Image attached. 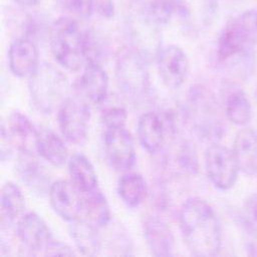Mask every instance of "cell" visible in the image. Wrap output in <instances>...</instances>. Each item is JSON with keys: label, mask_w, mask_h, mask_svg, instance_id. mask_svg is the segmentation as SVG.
<instances>
[{"label": "cell", "mask_w": 257, "mask_h": 257, "mask_svg": "<svg viewBox=\"0 0 257 257\" xmlns=\"http://www.w3.org/2000/svg\"><path fill=\"white\" fill-rule=\"evenodd\" d=\"M184 242L194 256L217 255L221 248V228L213 208L203 199L186 200L179 212Z\"/></svg>", "instance_id": "obj_1"}, {"label": "cell", "mask_w": 257, "mask_h": 257, "mask_svg": "<svg viewBox=\"0 0 257 257\" xmlns=\"http://www.w3.org/2000/svg\"><path fill=\"white\" fill-rule=\"evenodd\" d=\"M49 44L56 62L67 70H79L88 59L89 36L70 16L59 17L52 23Z\"/></svg>", "instance_id": "obj_2"}, {"label": "cell", "mask_w": 257, "mask_h": 257, "mask_svg": "<svg viewBox=\"0 0 257 257\" xmlns=\"http://www.w3.org/2000/svg\"><path fill=\"white\" fill-rule=\"evenodd\" d=\"M257 42V12L244 11L222 28L217 40V57L226 62L248 55Z\"/></svg>", "instance_id": "obj_3"}, {"label": "cell", "mask_w": 257, "mask_h": 257, "mask_svg": "<svg viewBox=\"0 0 257 257\" xmlns=\"http://www.w3.org/2000/svg\"><path fill=\"white\" fill-rule=\"evenodd\" d=\"M28 86L34 106L43 113L58 109L69 96L66 76L49 63L37 67L29 77Z\"/></svg>", "instance_id": "obj_4"}, {"label": "cell", "mask_w": 257, "mask_h": 257, "mask_svg": "<svg viewBox=\"0 0 257 257\" xmlns=\"http://www.w3.org/2000/svg\"><path fill=\"white\" fill-rule=\"evenodd\" d=\"M57 119L63 138L71 144L82 145L88 134L89 102L77 93L68 96L58 108Z\"/></svg>", "instance_id": "obj_5"}, {"label": "cell", "mask_w": 257, "mask_h": 257, "mask_svg": "<svg viewBox=\"0 0 257 257\" xmlns=\"http://www.w3.org/2000/svg\"><path fill=\"white\" fill-rule=\"evenodd\" d=\"M205 168L212 184L220 190L231 189L240 172L233 150L212 144L205 152Z\"/></svg>", "instance_id": "obj_6"}, {"label": "cell", "mask_w": 257, "mask_h": 257, "mask_svg": "<svg viewBox=\"0 0 257 257\" xmlns=\"http://www.w3.org/2000/svg\"><path fill=\"white\" fill-rule=\"evenodd\" d=\"M104 154L116 171L127 172L136 163V149L132 135L125 126L107 127L103 135Z\"/></svg>", "instance_id": "obj_7"}, {"label": "cell", "mask_w": 257, "mask_h": 257, "mask_svg": "<svg viewBox=\"0 0 257 257\" xmlns=\"http://www.w3.org/2000/svg\"><path fill=\"white\" fill-rule=\"evenodd\" d=\"M48 195L53 211L61 219L72 222L81 217L83 194L71 181L58 180L52 183Z\"/></svg>", "instance_id": "obj_8"}, {"label": "cell", "mask_w": 257, "mask_h": 257, "mask_svg": "<svg viewBox=\"0 0 257 257\" xmlns=\"http://www.w3.org/2000/svg\"><path fill=\"white\" fill-rule=\"evenodd\" d=\"M74 83V91L89 103H102L108 92V76L97 60L88 59Z\"/></svg>", "instance_id": "obj_9"}, {"label": "cell", "mask_w": 257, "mask_h": 257, "mask_svg": "<svg viewBox=\"0 0 257 257\" xmlns=\"http://www.w3.org/2000/svg\"><path fill=\"white\" fill-rule=\"evenodd\" d=\"M189 59L185 51L174 44L161 49L158 56V69L163 82L172 89L183 85L189 73Z\"/></svg>", "instance_id": "obj_10"}, {"label": "cell", "mask_w": 257, "mask_h": 257, "mask_svg": "<svg viewBox=\"0 0 257 257\" xmlns=\"http://www.w3.org/2000/svg\"><path fill=\"white\" fill-rule=\"evenodd\" d=\"M16 235L22 246L31 253L44 252L52 239L47 224L34 212L24 214L16 222Z\"/></svg>", "instance_id": "obj_11"}, {"label": "cell", "mask_w": 257, "mask_h": 257, "mask_svg": "<svg viewBox=\"0 0 257 257\" xmlns=\"http://www.w3.org/2000/svg\"><path fill=\"white\" fill-rule=\"evenodd\" d=\"M15 170L19 179L34 194L40 196L49 192L48 175L32 151L19 152Z\"/></svg>", "instance_id": "obj_12"}, {"label": "cell", "mask_w": 257, "mask_h": 257, "mask_svg": "<svg viewBox=\"0 0 257 257\" xmlns=\"http://www.w3.org/2000/svg\"><path fill=\"white\" fill-rule=\"evenodd\" d=\"M8 63L14 75L29 78L39 66L38 49L34 42L28 38L14 40L9 47Z\"/></svg>", "instance_id": "obj_13"}, {"label": "cell", "mask_w": 257, "mask_h": 257, "mask_svg": "<svg viewBox=\"0 0 257 257\" xmlns=\"http://www.w3.org/2000/svg\"><path fill=\"white\" fill-rule=\"evenodd\" d=\"M147 72L143 58L137 53L130 52L119 57L117 62L118 81L127 93L135 95L147 87Z\"/></svg>", "instance_id": "obj_14"}, {"label": "cell", "mask_w": 257, "mask_h": 257, "mask_svg": "<svg viewBox=\"0 0 257 257\" xmlns=\"http://www.w3.org/2000/svg\"><path fill=\"white\" fill-rule=\"evenodd\" d=\"M1 132L7 136L13 148H16L18 152L32 151L30 145L35 146L36 127L21 111L11 112L7 120L2 123Z\"/></svg>", "instance_id": "obj_15"}, {"label": "cell", "mask_w": 257, "mask_h": 257, "mask_svg": "<svg viewBox=\"0 0 257 257\" xmlns=\"http://www.w3.org/2000/svg\"><path fill=\"white\" fill-rule=\"evenodd\" d=\"M35 150L43 160L55 167H61L68 159L66 145L60 137L47 126L36 128Z\"/></svg>", "instance_id": "obj_16"}, {"label": "cell", "mask_w": 257, "mask_h": 257, "mask_svg": "<svg viewBox=\"0 0 257 257\" xmlns=\"http://www.w3.org/2000/svg\"><path fill=\"white\" fill-rule=\"evenodd\" d=\"M240 172L253 176L257 174V132L243 128L236 135L233 148Z\"/></svg>", "instance_id": "obj_17"}, {"label": "cell", "mask_w": 257, "mask_h": 257, "mask_svg": "<svg viewBox=\"0 0 257 257\" xmlns=\"http://www.w3.org/2000/svg\"><path fill=\"white\" fill-rule=\"evenodd\" d=\"M166 126L163 117L156 111L143 113L138 121V137L142 147L150 154L157 153L165 142Z\"/></svg>", "instance_id": "obj_18"}, {"label": "cell", "mask_w": 257, "mask_h": 257, "mask_svg": "<svg viewBox=\"0 0 257 257\" xmlns=\"http://www.w3.org/2000/svg\"><path fill=\"white\" fill-rule=\"evenodd\" d=\"M145 237L152 253L156 256H169L174 249V237L168 224L157 217L146 220Z\"/></svg>", "instance_id": "obj_19"}, {"label": "cell", "mask_w": 257, "mask_h": 257, "mask_svg": "<svg viewBox=\"0 0 257 257\" xmlns=\"http://www.w3.org/2000/svg\"><path fill=\"white\" fill-rule=\"evenodd\" d=\"M68 173L70 181L83 194L98 189V180L91 162L82 154H74L68 159Z\"/></svg>", "instance_id": "obj_20"}, {"label": "cell", "mask_w": 257, "mask_h": 257, "mask_svg": "<svg viewBox=\"0 0 257 257\" xmlns=\"http://www.w3.org/2000/svg\"><path fill=\"white\" fill-rule=\"evenodd\" d=\"M69 234L82 255L93 256L100 250V238L98 230L82 218L69 222Z\"/></svg>", "instance_id": "obj_21"}, {"label": "cell", "mask_w": 257, "mask_h": 257, "mask_svg": "<svg viewBox=\"0 0 257 257\" xmlns=\"http://www.w3.org/2000/svg\"><path fill=\"white\" fill-rule=\"evenodd\" d=\"M25 211V198L19 187L7 182L1 191V224L10 226L17 222Z\"/></svg>", "instance_id": "obj_22"}, {"label": "cell", "mask_w": 257, "mask_h": 257, "mask_svg": "<svg viewBox=\"0 0 257 257\" xmlns=\"http://www.w3.org/2000/svg\"><path fill=\"white\" fill-rule=\"evenodd\" d=\"M97 229L106 226L110 220L109 206L105 196L99 189L83 195L81 217Z\"/></svg>", "instance_id": "obj_23"}, {"label": "cell", "mask_w": 257, "mask_h": 257, "mask_svg": "<svg viewBox=\"0 0 257 257\" xmlns=\"http://www.w3.org/2000/svg\"><path fill=\"white\" fill-rule=\"evenodd\" d=\"M117 193L121 201L130 208L141 205L147 197L148 186L144 177L138 173L123 174L117 183Z\"/></svg>", "instance_id": "obj_24"}, {"label": "cell", "mask_w": 257, "mask_h": 257, "mask_svg": "<svg viewBox=\"0 0 257 257\" xmlns=\"http://www.w3.org/2000/svg\"><path fill=\"white\" fill-rule=\"evenodd\" d=\"M224 110L227 118L236 125H245L252 117V106L240 88H230L225 94Z\"/></svg>", "instance_id": "obj_25"}, {"label": "cell", "mask_w": 257, "mask_h": 257, "mask_svg": "<svg viewBox=\"0 0 257 257\" xmlns=\"http://www.w3.org/2000/svg\"><path fill=\"white\" fill-rule=\"evenodd\" d=\"M184 5L181 0H146L145 15L152 23L167 24L174 14L183 13Z\"/></svg>", "instance_id": "obj_26"}, {"label": "cell", "mask_w": 257, "mask_h": 257, "mask_svg": "<svg viewBox=\"0 0 257 257\" xmlns=\"http://www.w3.org/2000/svg\"><path fill=\"white\" fill-rule=\"evenodd\" d=\"M56 2L63 10L79 17H88L94 11V0H56Z\"/></svg>", "instance_id": "obj_27"}, {"label": "cell", "mask_w": 257, "mask_h": 257, "mask_svg": "<svg viewBox=\"0 0 257 257\" xmlns=\"http://www.w3.org/2000/svg\"><path fill=\"white\" fill-rule=\"evenodd\" d=\"M101 121L105 128L125 126L126 111L121 106H109L102 110Z\"/></svg>", "instance_id": "obj_28"}, {"label": "cell", "mask_w": 257, "mask_h": 257, "mask_svg": "<svg viewBox=\"0 0 257 257\" xmlns=\"http://www.w3.org/2000/svg\"><path fill=\"white\" fill-rule=\"evenodd\" d=\"M242 216L247 230L257 234V198L251 197L245 202Z\"/></svg>", "instance_id": "obj_29"}, {"label": "cell", "mask_w": 257, "mask_h": 257, "mask_svg": "<svg viewBox=\"0 0 257 257\" xmlns=\"http://www.w3.org/2000/svg\"><path fill=\"white\" fill-rule=\"evenodd\" d=\"M44 255L48 256H71L74 255V252L72 249L65 243L59 241V240H54L53 238L50 240L48 245L46 246L44 250Z\"/></svg>", "instance_id": "obj_30"}, {"label": "cell", "mask_w": 257, "mask_h": 257, "mask_svg": "<svg viewBox=\"0 0 257 257\" xmlns=\"http://www.w3.org/2000/svg\"><path fill=\"white\" fill-rule=\"evenodd\" d=\"M94 11L103 17H111L113 15V5L110 0H94Z\"/></svg>", "instance_id": "obj_31"}, {"label": "cell", "mask_w": 257, "mask_h": 257, "mask_svg": "<svg viewBox=\"0 0 257 257\" xmlns=\"http://www.w3.org/2000/svg\"><path fill=\"white\" fill-rule=\"evenodd\" d=\"M40 0H14L17 4L23 6V7H33L39 3Z\"/></svg>", "instance_id": "obj_32"}]
</instances>
